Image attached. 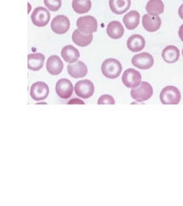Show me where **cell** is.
Wrapping results in <instances>:
<instances>
[{
	"mask_svg": "<svg viewBox=\"0 0 183 206\" xmlns=\"http://www.w3.org/2000/svg\"><path fill=\"white\" fill-rule=\"evenodd\" d=\"M122 71V66L121 62L114 58H109L105 60L102 64V73L108 79H116L118 78Z\"/></svg>",
	"mask_w": 183,
	"mask_h": 206,
	"instance_id": "6da1fadb",
	"label": "cell"
},
{
	"mask_svg": "<svg viewBox=\"0 0 183 206\" xmlns=\"http://www.w3.org/2000/svg\"><path fill=\"white\" fill-rule=\"evenodd\" d=\"M180 90L173 86H165L160 93V101L163 104H178L181 102Z\"/></svg>",
	"mask_w": 183,
	"mask_h": 206,
	"instance_id": "7a4b0ae2",
	"label": "cell"
},
{
	"mask_svg": "<svg viewBox=\"0 0 183 206\" xmlns=\"http://www.w3.org/2000/svg\"><path fill=\"white\" fill-rule=\"evenodd\" d=\"M153 95V88L151 85L146 81L141 82V84L132 88L131 91V98L136 100L137 102H144L148 99H150Z\"/></svg>",
	"mask_w": 183,
	"mask_h": 206,
	"instance_id": "3957f363",
	"label": "cell"
},
{
	"mask_svg": "<svg viewBox=\"0 0 183 206\" xmlns=\"http://www.w3.org/2000/svg\"><path fill=\"white\" fill-rule=\"evenodd\" d=\"M77 27L83 34H93L97 30V21L92 16H81L77 21Z\"/></svg>",
	"mask_w": 183,
	"mask_h": 206,
	"instance_id": "277c9868",
	"label": "cell"
},
{
	"mask_svg": "<svg viewBox=\"0 0 183 206\" xmlns=\"http://www.w3.org/2000/svg\"><path fill=\"white\" fill-rule=\"evenodd\" d=\"M122 82L127 88H135L138 86L142 82L141 73L135 69L128 68L123 73Z\"/></svg>",
	"mask_w": 183,
	"mask_h": 206,
	"instance_id": "5b68a950",
	"label": "cell"
},
{
	"mask_svg": "<svg viewBox=\"0 0 183 206\" xmlns=\"http://www.w3.org/2000/svg\"><path fill=\"white\" fill-rule=\"evenodd\" d=\"M74 91L77 97H79L80 99H86L92 97L95 92V86L90 80L83 79L76 83Z\"/></svg>",
	"mask_w": 183,
	"mask_h": 206,
	"instance_id": "8992f818",
	"label": "cell"
},
{
	"mask_svg": "<svg viewBox=\"0 0 183 206\" xmlns=\"http://www.w3.org/2000/svg\"><path fill=\"white\" fill-rule=\"evenodd\" d=\"M131 64L138 69L147 70V69H150L153 66L154 58L150 53L143 52L132 57Z\"/></svg>",
	"mask_w": 183,
	"mask_h": 206,
	"instance_id": "52a82bcc",
	"label": "cell"
},
{
	"mask_svg": "<svg viewBox=\"0 0 183 206\" xmlns=\"http://www.w3.org/2000/svg\"><path fill=\"white\" fill-rule=\"evenodd\" d=\"M32 23L37 27H45L50 21V13L44 7H37L31 15Z\"/></svg>",
	"mask_w": 183,
	"mask_h": 206,
	"instance_id": "ba28073f",
	"label": "cell"
},
{
	"mask_svg": "<svg viewBox=\"0 0 183 206\" xmlns=\"http://www.w3.org/2000/svg\"><path fill=\"white\" fill-rule=\"evenodd\" d=\"M49 94V87L48 86L42 82L38 81L34 83L30 88V96L35 101H41L47 98Z\"/></svg>",
	"mask_w": 183,
	"mask_h": 206,
	"instance_id": "9c48e42d",
	"label": "cell"
},
{
	"mask_svg": "<svg viewBox=\"0 0 183 206\" xmlns=\"http://www.w3.org/2000/svg\"><path fill=\"white\" fill-rule=\"evenodd\" d=\"M142 23L144 29L148 32H156L160 29L162 25V20L158 15L148 13L143 16Z\"/></svg>",
	"mask_w": 183,
	"mask_h": 206,
	"instance_id": "30bf717a",
	"label": "cell"
},
{
	"mask_svg": "<svg viewBox=\"0 0 183 206\" xmlns=\"http://www.w3.org/2000/svg\"><path fill=\"white\" fill-rule=\"evenodd\" d=\"M51 29L55 34H65L70 29V20L64 15H58L53 19L51 23Z\"/></svg>",
	"mask_w": 183,
	"mask_h": 206,
	"instance_id": "8fae6325",
	"label": "cell"
},
{
	"mask_svg": "<svg viewBox=\"0 0 183 206\" xmlns=\"http://www.w3.org/2000/svg\"><path fill=\"white\" fill-rule=\"evenodd\" d=\"M55 90H56L57 95L60 98L63 99H67L71 96L74 88L71 82L69 79H59L58 82L56 83Z\"/></svg>",
	"mask_w": 183,
	"mask_h": 206,
	"instance_id": "7c38bea8",
	"label": "cell"
},
{
	"mask_svg": "<svg viewBox=\"0 0 183 206\" xmlns=\"http://www.w3.org/2000/svg\"><path fill=\"white\" fill-rule=\"evenodd\" d=\"M67 73L74 79H80L87 75L88 68L85 63L80 60L75 63H70L67 66Z\"/></svg>",
	"mask_w": 183,
	"mask_h": 206,
	"instance_id": "4fadbf2b",
	"label": "cell"
},
{
	"mask_svg": "<svg viewBox=\"0 0 183 206\" xmlns=\"http://www.w3.org/2000/svg\"><path fill=\"white\" fill-rule=\"evenodd\" d=\"M64 64L57 55H51L47 61V70L51 75H59L63 71Z\"/></svg>",
	"mask_w": 183,
	"mask_h": 206,
	"instance_id": "5bb4252c",
	"label": "cell"
},
{
	"mask_svg": "<svg viewBox=\"0 0 183 206\" xmlns=\"http://www.w3.org/2000/svg\"><path fill=\"white\" fill-rule=\"evenodd\" d=\"M126 45L130 51L137 53L144 49V48L145 47V40L142 36L135 34L131 36L127 39Z\"/></svg>",
	"mask_w": 183,
	"mask_h": 206,
	"instance_id": "9a60e30c",
	"label": "cell"
},
{
	"mask_svg": "<svg viewBox=\"0 0 183 206\" xmlns=\"http://www.w3.org/2000/svg\"><path fill=\"white\" fill-rule=\"evenodd\" d=\"M45 56L41 53H30L28 55V67L32 71H39L43 67Z\"/></svg>",
	"mask_w": 183,
	"mask_h": 206,
	"instance_id": "2e32d148",
	"label": "cell"
},
{
	"mask_svg": "<svg viewBox=\"0 0 183 206\" xmlns=\"http://www.w3.org/2000/svg\"><path fill=\"white\" fill-rule=\"evenodd\" d=\"M93 40L92 34H83L78 29H75L72 33V42L79 47L89 46Z\"/></svg>",
	"mask_w": 183,
	"mask_h": 206,
	"instance_id": "e0dca14e",
	"label": "cell"
},
{
	"mask_svg": "<svg viewBox=\"0 0 183 206\" xmlns=\"http://www.w3.org/2000/svg\"><path fill=\"white\" fill-rule=\"evenodd\" d=\"M139 21H140V14L136 10L129 11L123 17L124 25L129 30L135 29L138 26Z\"/></svg>",
	"mask_w": 183,
	"mask_h": 206,
	"instance_id": "ac0fdd59",
	"label": "cell"
},
{
	"mask_svg": "<svg viewBox=\"0 0 183 206\" xmlns=\"http://www.w3.org/2000/svg\"><path fill=\"white\" fill-rule=\"evenodd\" d=\"M162 57L163 60L167 63H175L180 58L179 49L174 45H169L162 52Z\"/></svg>",
	"mask_w": 183,
	"mask_h": 206,
	"instance_id": "d6986e66",
	"label": "cell"
},
{
	"mask_svg": "<svg viewBox=\"0 0 183 206\" xmlns=\"http://www.w3.org/2000/svg\"><path fill=\"white\" fill-rule=\"evenodd\" d=\"M124 27L119 21H112L108 23L107 27V34L108 36L115 40L121 38L124 35Z\"/></svg>",
	"mask_w": 183,
	"mask_h": 206,
	"instance_id": "ffe728a7",
	"label": "cell"
},
{
	"mask_svg": "<svg viewBox=\"0 0 183 206\" xmlns=\"http://www.w3.org/2000/svg\"><path fill=\"white\" fill-rule=\"evenodd\" d=\"M61 56L63 60L67 63H74L77 62L80 57L79 51L71 45L64 46L61 50Z\"/></svg>",
	"mask_w": 183,
	"mask_h": 206,
	"instance_id": "44dd1931",
	"label": "cell"
},
{
	"mask_svg": "<svg viewBox=\"0 0 183 206\" xmlns=\"http://www.w3.org/2000/svg\"><path fill=\"white\" fill-rule=\"evenodd\" d=\"M131 6V0H109V7L115 14L125 13Z\"/></svg>",
	"mask_w": 183,
	"mask_h": 206,
	"instance_id": "7402d4cb",
	"label": "cell"
},
{
	"mask_svg": "<svg viewBox=\"0 0 183 206\" xmlns=\"http://www.w3.org/2000/svg\"><path fill=\"white\" fill-rule=\"evenodd\" d=\"M145 10L149 14L159 16L164 11V4L162 0H149L146 3Z\"/></svg>",
	"mask_w": 183,
	"mask_h": 206,
	"instance_id": "603a6c76",
	"label": "cell"
},
{
	"mask_svg": "<svg viewBox=\"0 0 183 206\" xmlns=\"http://www.w3.org/2000/svg\"><path fill=\"white\" fill-rule=\"evenodd\" d=\"M72 8L77 14H85L91 9L90 0H73Z\"/></svg>",
	"mask_w": 183,
	"mask_h": 206,
	"instance_id": "cb8c5ba5",
	"label": "cell"
},
{
	"mask_svg": "<svg viewBox=\"0 0 183 206\" xmlns=\"http://www.w3.org/2000/svg\"><path fill=\"white\" fill-rule=\"evenodd\" d=\"M46 7L51 11H57L60 9L62 2L61 0H44Z\"/></svg>",
	"mask_w": 183,
	"mask_h": 206,
	"instance_id": "d4e9b609",
	"label": "cell"
},
{
	"mask_svg": "<svg viewBox=\"0 0 183 206\" xmlns=\"http://www.w3.org/2000/svg\"><path fill=\"white\" fill-rule=\"evenodd\" d=\"M97 103L98 104H115V101L114 98L111 95L105 94V95H102L99 98Z\"/></svg>",
	"mask_w": 183,
	"mask_h": 206,
	"instance_id": "484cf974",
	"label": "cell"
},
{
	"mask_svg": "<svg viewBox=\"0 0 183 206\" xmlns=\"http://www.w3.org/2000/svg\"><path fill=\"white\" fill-rule=\"evenodd\" d=\"M73 103H78V104H84V102L82 99H72L70 101H68V104H73Z\"/></svg>",
	"mask_w": 183,
	"mask_h": 206,
	"instance_id": "4316f807",
	"label": "cell"
},
{
	"mask_svg": "<svg viewBox=\"0 0 183 206\" xmlns=\"http://www.w3.org/2000/svg\"><path fill=\"white\" fill-rule=\"evenodd\" d=\"M179 37L182 40V42H183V24L179 29Z\"/></svg>",
	"mask_w": 183,
	"mask_h": 206,
	"instance_id": "83f0119b",
	"label": "cell"
},
{
	"mask_svg": "<svg viewBox=\"0 0 183 206\" xmlns=\"http://www.w3.org/2000/svg\"><path fill=\"white\" fill-rule=\"evenodd\" d=\"M178 14H179V16L183 20V4H182L178 10Z\"/></svg>",
	"mask_w": 183,
	"mask_h": 206,
	"instance_id": "f1b7e54d",
	"label": "cell"
},
{
	"mask_svg": "<svg viewBox=\"0 0 183 206\" xmlns=\"http://www.w3.org/2000/svg\"><path fill=\"white\" fill-rule=\"evenodd\" d=\"M30 10H31V5H30V3H28V12L30 11Z\"/></svg>",
	"mask_w": 183,
	"mask_h": 206,
	"instance_id": "f546056e",
	"label": "cell"
},
{
	"mask_svg": "<svg viewBox=\"0 0 183 206\" xmlns=\"http://www.w3.org/2000/svg\"><path fill=\"white\" fill-rule=\"evenodd\" d=\"M182 55H183V49H182Z\"/></svg>",
	"mask_w": 183,
	"mask_h": 206,
	"instance_id": "4dcf8cb0",
	"label": "cell"
}]
</instances>
